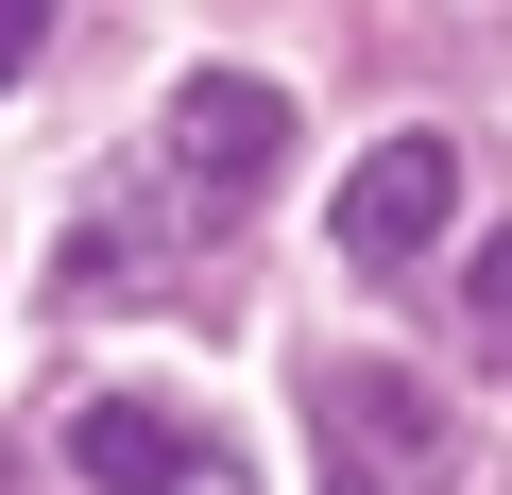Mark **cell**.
Returning <instances> with one entry per match:
<instances>
[{
	"label": "cell",
	"instance_id": "6da1fadb",
	"mask_svg": "<svg viewBox=\"0 0 512 495\" xmlns=\"http://www.w3.org/2000/svg\"><path fill=\"white\" fill-rule=\"evenodd\" d=\"M308 427H325V495H461V410L410 359H325Z\"/></svg>",
	"mask_w": 512,
	"mask_h": 495
},
{
	"label": "cell",
	"instance_id": "3957f363",
	"mask_svg": "<svg viewBox=\"0 0 512 495\" xmlns=\"http://www.w3.org/2000/svg\"><path fill=\"white\" fill-rule=\"evenodd\" d=\"M69 478L86 495H256L222 427H188L171 393H86L69 410Z\"/></svg>",
	"mask_w": 512,
	"mask_h": 495
},
{
	"label": "cell",
	"instance_id": "5b68a950",
	"mask_svg": "<svg viewBox=\"0 0 512 495\" xmlns=\"http://www.w3.org/2000/svg\"><path fill=\"white\" fill-rule=\"evenodd\" d=\"M35 69V0H0V86H18Z\"/></svg>",
	"mask_w": 512,
	"mask_h": 495
},
{
	"label": "cell",
	"instance_id": "7a4b0ae2",
	"mask_svg": "<svg viewBox=\"0 0 512 495\" xmlns=\"http://www.w3.org/2000/svg\"><path fill=\"white\" fill-rule=\"evenodd\" d=\"M291 171V86H256V69H188L171 120H154V188L188 222H256Z\"/></svg>",
	"mask_w": 512,
	"mask_h": 495
},
{
	"label": "cell",
	"instance_id": "277c9868",
	"mask_svg": "<svg viewBox=\"0 0 512 495\" xmlns=\"http://www.w3.org/2000/svg\"><path fill=\"white\" fill-rule=\"evenodd\" d=\"M444 222H461V137H376V154L342 171V257H359V274H410Z\"/></svg>",
	"mask_w": 512,
	"mask_h": 495
}]
</instances>
